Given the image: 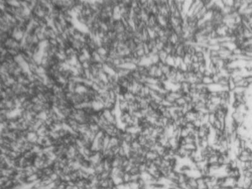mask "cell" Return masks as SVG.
I'll use <instances>...</instances> for the list:
<instances>
[{
  "mask_svg": "<svg viewBox=\"0 0 252 189\" xmlns=\"http://www.w3.org/2000/svg\"><path fill=\"white\" fill-rule=\"evenodd\" d=\"M186 184L187 189H197V179L187 177V180H186Z\"/></svg>",
  "mask_w": 252,
  "mask_h": 189,
  "instance_id": "obj_1",
  "label": "cell"
},
{
  "mask_svg": "<svg viewBox=\"0 0 252 189\" xmlns=\"http://www.w3.org/2000/svg\"><path fill=\"white\" fill-rule=\"evenodd\" d=\"M202 83L204 85H206V86H209V85L213 84L214 82H213L212 77H204L202 78Z\"/></svg>",
  "mask_w": 252,
  "mask_h": 189,
  "instance_id": "obj_2",
  "label": "cell"
},
{
  "mask_svg": "<svg viewBox=\"0 0 252 189\" xmlns=\"http://www.w3.org/2000/svg\"><path fill=\"white\" fill-rule=\"evenodd\" d=\"M229 189H243V188H241V187H238V186H236L235 187H232V188H229Z\"/></svg>",
  "mask_w": 252,
  "mask_h": 189,
  "instance_id": "obj_4",
  "label": "cell"
},
{
  "mask_svg": "<svg viewBox=\"0 0 252 189\" xmlns=\"http://www.w3.org/2000/svg\"><path fill=\"white\" fill-rule=\"evenodd\" d=\"M195 55L196 56V57H197L198 58H205V55H204V53L203 52H202V51H201V52H195Z\"/></svg>",
  "mask_w": 252,
  "mask_h": 189,
  "instance_id": "obj_3",
  "label": "cell"
}]
</instances>
